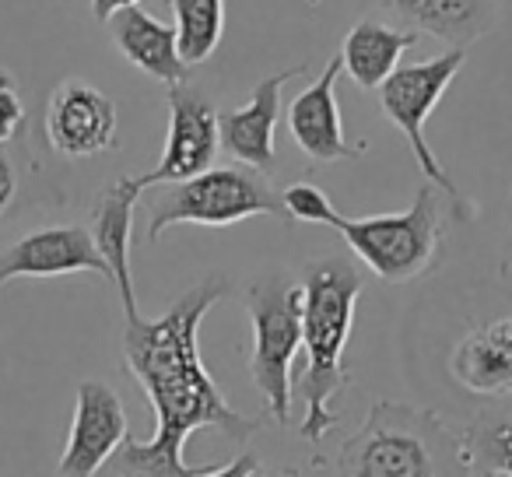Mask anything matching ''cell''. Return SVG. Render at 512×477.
<instances>
[{
  "label": "cell",
  "instance_id": "obj_11",
  "mask_svg": "<svg viewBox=\"0 0 512 477\" xmlns=\"http://www.w3.org/2000/svg\"><path fill=\"white\" fill-rule=\"evenodd\" d=\"M46 137L67 158L102 155L116 141L113 99L88 81H64L46 109Z\"/></svg>",
  "mask_w": 512,
  "mask_h": 477
},
{
  "label": "cell",
  "instance_id": "obj_12",
  "mask_svg": "<svg viewBox=\"0 0 512 477\" xmlns=\"http://www.w3.org/2000/svg\"><path fill=\"white\" fill-rule=\"evenodd\" d=\"M344 71L341 53L330 57V64L320 71V78L299 92L288 106V127L302 151L313 162H348V158H362L369 151L365 141L351 144L344 137L341 106H337V78Z\"/></svg>",
  "mask_w": 512,
  "mask_h": 477
},
{
  "label": "cell",
  "instance_id": "obj_14",
  "mask_svg": "<svg viewBox=\"0 0 512 477\" xmlns=\"http://www.w3.org/2000/svg\"><path fill=\"white\" fill-rule=\"evenodd\" d=\"M141 183L137 176L116 179L102 200L95 204L92 214V232L95 246H99L102 260H106L109 274H113V288L120 295L123 316L134 320L137 313V295H134V274H130V232H134V214H137V197H141Z\"/></svg>",
  "mask_w": 512,
  "mask_h": 477
},
{
  "label": "cell",
  "instance_id": "obj_20",
  "mask_svg": "<svg viewBox=\"0 0 512 477\" xmlns=\"http://www.w3.org/2000/svg\"><path fill=\"white\" fill-rule=\"evenodd\" d=\"M474 477H512V418H484L463 428Z\"/></svg>",
  "mask_w": 512,
  "mask_h": 477
},
{
  "label": "cell",
  "instance_id": "obj_23",
  "mask_svg": "<svg viewBox=\"0 0 512 477\" xmlns=\"http://www.w3.org/2000/svg\"><path fill=\"white\" fill-rule=\"evenodd\" d=\"M18 193V172H15V162L4 148H0V214L8 211L11 200Z\"/></svg>",
  "mask_w": 512,
  "mask_h": 477
},
{
  "label": "cell",
  "instance_id": "obj_6",
  "mask_svg": "<svg viewBox=\"0 0 512 477\" xmlns=\"http://www.w3.org/2000/svg\"><path fill=\"white\" fill-rule=\"evenodd\" d=\"M172 190L151 204L148 214V243H158L165 228L172 225H204L228 228L256 214L285 218V200L260 183L256 176L232 165H211L207 172L183 183H169Z\"/></svg>",
  "mask_w": 512,
  "mask_h": 477
},
{
  "label": "cell",
  "instance_id": "obj_16",
  "mask_svg": "<svg viewBox=\"0 0 512 477\" xmlns=\"http://www.w3.org/2000/svg\"><path fill=\"white\" fill-rule=\"evenodd\" d=\"M449 369L474 397H512V316L470 330L456 344Z\"/></svg>",
  "mask_w": 512,
  "mask_h": 477
},
{
  "label": "cell",
  "instance_id": "obj_15",
  "mask_svg": "<svg viewBox=\"0 0 512 477\" xmlns=\"http://www.w3.org/2000/svg\"><path fill=\"white\" fill-rule=\"evenodd\" d=\"M109 32H113V43L137 71L151 74L162 85H186L190 78V67L179 57L176 29L165 22H158L155 15H148L144 8H123L109 18Z\"/></svg>",
  "mask_w": 512,
  "mask_h": 477
},
{
  "label": "cell",
  "instance_id": "obj_21",
  "mask_svg": "<svg viewBox=\"0 0 512 477\" xmlns=\"http://www.w3.org/2000/svg\"><path fill=\"white\" fill-rule=\"evenodd\" d=\"M281 200H285V211L292 214V218L309 221V225L330 228V221H334V214H337V207L330 204L327 193L313 183H292L285 193H281Z\"/></svg>",
  "mask_w": 512,
  "mask_h": 477
},
{
  "label": "cell",
  "instance_id": "obj_1",
  "mask_svg": "<svg viewBox=\"0 0 512 477\" xmlns=\"http://www.w3.org/2000/svg\"><path fill=\"white\" fill-rule=\"evenodd\" d=\"M228 295V278L207 274L186 288L162 316H134L123 330V362L137 379L155 411V435L148 442L127 439L113 456L120 477H200L211 470L190 467L183 460L186 439L193 432H228L246 439L253 421L242 418L200 358V323Z\"/></svg>",
  "mask_w": 512,
  "mask_h": 477
},
{
  "label": "cell",
  "instance_id": "obj_10",
  "mask_svg": "<svg viewBox=\"0 0 512 477\" xmlns=\"http://www.w3.org/2000/svg\"><path fill=\"white\" fill-rule=\"evenodd\" d=\"M85 271L102 274L113 285V274L85 225L39 228L0 253V288L15 278H64V274Z\"/></svg>",
  "mask_w": 512,
  "mask_h": 477
},
{
  "label": "cell",
  "instance_id": "obj_5",
  "mask_svg": "<svg viewBox=\"0 0 512 477\" xmlns=\"http://www.w3.org/2000/svg\"><path fill=\"white\" fill-rule=\"evenodd\" d=\"M302 299L306 288L281 278L246 288V313L253 327L249 376L278 425H288L292 418V365L302 348Z\"/></svg>",
  "mask_w": 512,
  "mask_h": 477
},
{
  "label": "cell",
  "instance_id": "obj_8",
  "mask_svg": "<svg viewBox=\"0 0 512 477\" xmlns=\"http://www.w3.org/2000/svg\"><path fill=\"white\" fill-rule=\"evenodd\" d=\"M221 151V113L200 92L186 85L169 88V134L162 158L151 172L137 176L141 190L165 183H183L214 165Z\"/></svg>",
  "mask_w": 512,
  "mask_h": 477
},
{
  "label": "cell",
  "instance_id": "obj_17",
  "mask_svg": "<svg viewBox=\"0 0 512 477\" xmlns=\"http://www.w3.org/2000/svg\"><path fill=\"white\" fill-rule=\"evenodd\" d=\"M386 11L411 25V32H425L453 50L491 32L498 18V0H386Z\"/></svg>",
  "mask_w": 512,
  "mask_h": 477
},
{
  "label": "cell",
  "instance_id": "obj_22",
  "mask_svg": "<svg viewBox=\"0 0 512 477\" xmlns=\"http://www.w3.org/2000/svg\"><path fill=\"white\" fill-rule=\"evenodd\" d=\"M22 123H25V106H22V95H18V85L8 71H0V148L22 134Z\"/></svg>",
  "mask_w": 512,
  "mask_h": 477
},
{
  "label": "cell",
  "instance_id": "obj_7",
  "mask_svg": "<svg viewBox=\"0 0 512 477\" xmlns=\"http://www.w3.org/2000/svg\"><path fill=\"white\" fill-rule=\"evenodd\" d=\"M463 60H467V50H463V46H453V50H446L442 57L425 60V64L397 67V71L379 85V106H383V113L390 116L393 127L404 130L414 162H418V169L425 172L428 183H432L435 190L446 193L449 200H456L453 204L456 214L467 221V218H474V207H470V200L460 193V186L449 179V172L442 169V162L432 155V148H428V141H425L428 116L435 113V106L442 102L446 88L453 85V78L460 74Z\"/></svg>",
  "mask_w": 512,
  "mask_h": 477
},
{
  "label": "cell",
  "instance_id": "obj_19",
  "mask_svg": "<svg viewBox=\"0 0 512 477\" xmlns=\"http://www.w3.org/2000/svg\"><path fill=\"white\" fill-rule=\"evenodd\" d=\"M176 43L186 67H197L221 46L225 36V0H172Z\"/></svg>",
  "mask_w": 512,
  "mask_h": 477
},
{
  "label": "cell",
  "instance_id": "obj_26",
  "mask_svg": "<svg viewBox=\"0 0 512 477\" xmlns=\"http://www.w3.org/2000/svg\"><path fill=\"white\" fill-rule=\"evenodd\" d=\"M253 477H299L295 470H256Z\"/></svg>",
  "mask_w": 512,
  "mask_h": 477
},
{
  "label": "cell",
  "instance_id": "obj_2",
  "mask_svg": "<svg viewBox=\"0 0 512 477\" xmlns=\"http://www.w3.org/2000/svg\"><path fill=\"white\" fill-rule=\"evenodd\" d=\"M306 299H302V348L306 372L299 376V397L306 404V418L299 435L320 442L334 428V400L348 386L344 351L355 330V309L362 295V274L348 260H320L306 271Z\"/></svg>",
  "mask_w": 512,
  "mask_h": 477
},
{
  "label": "cell",
  "instance_id": "obj_25",
  "mask_svg": "<svg viewBox=\"0 0 512 477\" xmlns=\"http://www.w3.org/2000/svg\"><path fill=\"white\" fill-rule=\"evenodd\" d=\"M141 0H92V15L99 18V22H109V18L116 15V11L123 8H137Z\"/></svg>",
  "mask_w": 512,
  "mask_h": 477
},
{
  "label": "cell",
  "instance_id": "obj_4",
  "mask_svg": "<svg viewBox=\"0 0 512 477\" xmlns=\"http://www.w3.org/2000/svg\"><path fill=\"white\" fill-rule=\"evenodd\" d=\"M442 204L435 186H421L404 214L344 218L334 214L330 228L344 235L355 257L383 281H414L428 274L442 250Z\"/></svg>",
  "mask_w": 512,
  "mask_h": 477
},
{
  "label": "cell",
  "instance_id": "obj_3",
  "mask_svg": "<svg viewBox=\"0 0 512 477\" xmlns=\"http://www.w3.org/2000/svg\"><path fill=\"white\" fill-rule=\"evenodd\" d=\"M337 477H474L467 435L428 407L376 400L341 446Z\"/></svg>",
  "mask_w": 512,
  "mask_h": 477
},
{
  "label": "cell",
  "instance_id": "obj_9",
  "mask_svg": "<svg viewBox=\"0 0 512 477\" xmlns=\"http://www.w3.org/2000/svg\"><path fill=\"white\" fill-rule=\"evenodd\" d=\"M130 439L127 411L113 386L102 379H85L74 400V421L67 446L60 453L57 477H95Z\"/></svg>",
  "mask_w": 512,
  "mask_h": 477
},
{
  "label": "cell",
  "instance_id": "obj_13",
  "mask_svg": "<svg viewBox=\"0 0 512 477\" xmlns=\"http://www.w3.org/2000/svg\"><path fill=\"white\" fill-rule=\"evenodd\" d=\"M299 74H306V64L271 74L253 88L246 106L221 116V148L228 155L256 172L274 169V130H278L281 116V88Z\"/></svg>",
  "mask_w": 512,
  "mask_h": 477
},
{
  "label": "cell",
  "instance_id": "obj_18",
  "mask_svg": "<svg viewBox=\"0 0 512 477\" xmlns=\"http://www.w3.org/2000/svg\"><path fill=\"white\" fill-rule=\"evenodd\" d=\"M418 32L411 29H393L386 22H376V18H362L355 29L344 39V71L355 81L362 92H372L379 88L393 71L400 67V57H404L411 46H418Z\"/></svg>",
  "mask_w": 512,
  "mask_h": 477
},
{
  "label": "cell",
  "instance_id": "obj_24",
  "mask_svg": "<svg viewBox=\"0 0 512 477\" xmlns=\"http://www.w3.org/2000/svg\"><path fill=\"white\" fill-rule=\"evenodd\" d=\"M256 456H235V460H228V463H221V467H211L207 474H200V477H253L256 474Z\"/></svg>",
  "mask_w": 512,
  "mask_h": 477
}]
</instances>
